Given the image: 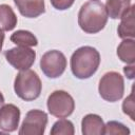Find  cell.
<instances>
[{
    "instance_id": "cell-1",
    "label": "cell",
    "mask_w": 135,
    "mask_h": 135,
    "mask_svg": "<svg viewBox=\"0 0 135 135\" xmlns=\"http://www.w3.org/2000/svg\"><path fill=\"white\" fill-rule=\"evenodd\" d=\"M70 64L76 78L88 79L97 72L100 64V54L93 46H80L72 54Z\"/></svg>"
},
{
    "instance_id": "cell-2",
    "label": "cell",
    "mask_w": 135,
    "mask_h": 135,
    "mask_svg": "<svg viewBox=\"0 0 135 135\" xmlns=\"http://www.w3.org/2000/svg\"><path fill=\"white\" fill-rule=\"evenodd\" d=\"M108 18V12L102 2L88 1L79 9L78 25L86 34H96L104 28Z\"/></svg>"
},
{
    "instance_id": "cell-3",
    "label": "cell",
    "mask_w": 135,
    "mask_h": 135,
    "mask_svg": "<svg viewBox=\"0 0 135 135\" xmlns=\"http://www.w3.org/2000/svg\"><path fill=\"white\" fill-rule=\"evenodd\" d=\"M42 90V82L38 74L33 70L20 71L14 80V91L16 95L24 101L37 99Z\"/></svg>"
},
{
    "instance_id": "cell-4",
    "label": "cell",
    "mask_w": 135,
    "mask_h": 135,
    "mask_svg": "<svg viewBox=\"0 0 135 135\" xmlns=\"http://www.w3.org/2000/svg\"><path fill=\"white\" fill-rule=\"evenodd\" d=\"M98 92L102 99L109 102L120 100L124 93L123 77L115 71H110L103 74L99 80Z\"/></svg>"
},
{
    "instance_id": "cell-5",
    "label": "cell",
    "mask_w": 135,
    "mask_h": 135,
    "mask_svg": "<svg viewBox=\"0 0 135 135\" xmlns=\"http://www.w3.org/2000/svg\"><path fill=\"white\" fill-rule=\"evenodd\" d=\"M46 107L51 115L58 118H65L74 112L75 101L68 92L63 90H56L47 97Z\"/></svg>"
},
{
    "instance_id": "cell-6",
    "label": "cell",
    "mask_w": 135,
    "mask_h": 135,
    "mask_svg": "<svg viewBox=\"0 0 135 135\" xmlns=\"http://www.w3.org/2000/svg\"><path fill=\"white\" fill-rule=\"evenodd\" d=\"M66 68V58L64 54L58 50L45 52L40 59V69L43 74L52 79L60 77Z\"/></svg>"
},
{
    "instance_id": "cell-7",
    "label": "cell",
    "mask_w": 135,
    "mask_h": 135,
    "mask_svg": "<svg viewBox=\"0 0 135 135\" xmlns=\"http://www.w3.org/2000/svg\"><path fill=\"white\" fill-rule=\"evenodd\" d=\"M47 124V114L38 109L30 110L18 131L19 135H43Z\"/></svg>"
},
{
    "instance_id": "cell-8",
    "label": "cell",
    "mask_w": 135,
    "mask_h": 135,
    "mask_svg": "<svg viewBox=\"0 0 135 135\" xmlns=\"http://www.w3.org/2000/svg\"><path fill=\"white\" fill-rule=\"evenodd\" d=\"M4 57L6 61L16 70L24 71L28 70L35 62L36 52L27 46L12 47L4 51Z\"/></svg>"
},
{
    "instance_id": "cell-9",
    "label": "cell",
    "mask_w": 135,
    "mask_h": 135,
    "mask_svg": "<svg viewBox=\"0 0 135 135\" xmlns=\"http://www.w3.org/2000/svg\"><path fill=\"white\" fill-rule=\"evenodd\" d=\"M20 120V110L13 103L2 104L0 107V129L4 132H14L17 130Z\"/></svg>"
},
{
    "instance_id": "cell-10",
    "label": "cell",
    "mask_w": 135,
    "mask_h": 135,
    "mask_svg": "<svg viewBox=\"0 0 135 135\" xmlns=\"http://www.w3.org/2000/svg\"><path fill=\"white\" fill-rule=\"evenodd\" d=\"M19 13L26 18H37L45 12L44 0H14Z\"/></svg>"
},
{
    "instance_id": "cell-11",
    "label": "cell",
    "mask_w": 135,
    "mask_h": 135,
    "mask_svg": "<svg viewBox=\"0 0 135 135\" xmlns=\"http://www.w3.org/2000/svg\"><path fill=\"white\" fill-rule=\"evenodd\" d=\"M81 133L83 135L104 134V122L97 114H86L81 120Z\"/></svg>"
},
{
    "instance_id": "cell-12",
    "label": "cell",
    "mask_w": 135,
    "mask_h": 135,
    "mask_svg": "<svg viewBox=\"0 0 135 135\" xmlns=\"http://www.w3.org/2000/svg\"><path fill=\"white\" fill-rule=\"evenodd\" d=\"M134 8L135 5L132 4L129 11L120 18V24L118 25L117 33L121 39H134L135 32H134Z\"/></svg>"
},
{
    "instance_id": "cell-13",
    "label": "cell",
    "mask_w": 135,
    "mask_h": 135,
    "mask_svg": "<svg viewBox=\"0 0 135 135\" xmlns=\"http://www.w3.org/2000/svg\"><path fill=\"white\" fill-rule=\"evenodd\" d=\"M131 0H107L105 9L112 19H120L130 8Z\"/></svg>"
},
{
    "instance_id": "cell-14",
    "label": "cell",
    "mask_w": 135,
    "mask_h": 135,
    "mask_svg": "<svg viewBox=\"0 0 135 135\" xmlns=\"http://www.w3.org/2000/svg\"><path fill=\"white\" fill-rule=\"evenodd\" d=\"M117 56L118 58L127 63L134 64L135 61V41L134 39H123L117 46Z\"/></svg>"
},
{
    "instance_id": "cell-15",
    "label": "cell",
    "mask_w": 135,
    "mask_h": 135,
    "mask_svg": "<svg viewBox=\"0 0 135 135\" xmlns=\"http://www.w3.org/2000/svg\"><path fill=\"white\" fill-rule=\"evenodd\" d=\"M17 16L8 4H0V30L12 31L17 25Z\"/></svg>"
},
{
    "instance_id": "cell-16",
    "label": "cell",
    "mask_w": 135,
    "mask_h": 135,
    "mask_svg": "<svg viewBox=\"0 0 135 135\" xmlns=\"http://www.w3.org/2000/svg\"><path fill=\"white\" fill-rule=\"evenodd\" d=\"M11 41L19 46H36L38 44L37 37L30 31L18 30L14 32L11 36Z\"/></svg>"
},
{
    "instance_id": "cell-17",
    "label": "cell",
    "mask_w": 135,
    "mask_h": 135,
    "mask_svg": "<svg viewBox=\"0 0 135 135\" xmlns=\"http://www.w3.org/2000/svg\"><path fill=\"white\" fill-rule=\"evenodd\" d=\"M74 124L68 119L57 120L51 129V135H74Z\"/></svg>"
},
{
    "instance_id": "cell-18",
    "label": "cell",
    "mask_w": 135,
    "mask_h": 135,
    "mask_svg": "<svg viewBox=\"0 0 135 135\" xmlns=\"http://www.w3.org/2000/svg\"><path fill=\"white\" fill-rule=\"evenodd\" d=\"M104 134H122L129 135L130 130L121 122L118 121H109L104 124Z\"/></svg>"
},
{
    "instance_id": "cell-19",
    "label": "cell",
    "mask_w": 135,
    "mask_h": 135,
    "mask_svg": "<svg viewBox=\"0 0 135 135\" xmlns=\"http://www.w3.org/2000/svg\"><path fill=\"white\" fill-rule=\"evenodd\" d=\"M122 111L124 114L130 116L132 120H135L134 116V100H133V92L123 100L122 102Z\"/></svg>"
},
{
    "instance_id": "cell-20",
    "label": "cell",
    "mask_w": 135,
    "mask_h": 135,
    "mask_svg": "<svg viewBox=\"0 0 135 135\" xmlns=\"http://www.w3.org/2000/svg\"><path fill=\"white\" fill-rule=\"evenodd\" d=\"M50 2L54 8L58 11H65L74 4L75 0H50Z\"/></svg>"
},
{
    "instance_id": "cell-21",
    "label": "cell",
    "mask_w": 135,
    "mask_h": 135,
    "mask_svg": "<svg viewBox=\"0 0 135 135\" xmlns=\"http://www.w3.org/2000/svg\"><path fill=\"white\" fill-rule=\"evenodd\" d=\"M123 73L129 79H133V77H134V64H130L128 66L126 65L123 68Z\"/></svg>"
},
{
    "instance_id": "cell-22",
    "label": "cell",
    "mask_w": 135,
    "mask_h": 135,
    "mask_svg": "<svg viewBox=\"0 0 135 135\" xmlns=\"http://www.w3.org/2000/svg\"><path fill=\"white\" fill-rule=\"evenodd\" d=\"M4 33H3V31H1L0 30V52H1V50H2V46H3V42H4Z\"/></svg>"
},
{
    "instance_id": "cell-23",
    "label": "cell",
    "mask_w": 135,
    "mask_h": 135,
    "mask_svg": "<svg viewBox=\"0 0 135 135\" xmlns=\"http://www.w3.org/2000/svg\"><path fill=\"white\" fill-rule=\"evenodd\" d=\"M4 103V97H3V95H2V93L0 92V107Z\"/></svg>"
},
{
    "instance_id": "cell-24",
    "label": "cell",
    "mask_w": 135,
    "mask_h": 135,
    "mask_svg": "<svg viewBox=\"0 0 135 135\" xmlns=\"http://www.w3.org/2000/svg\"><path fill=\"white\" fill-rule=\"evenodd\" d=\"M92 1H98V0H92Z\"/></svg>"
}]
</instances>
